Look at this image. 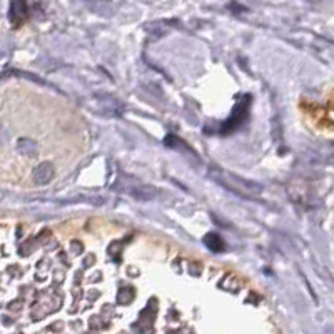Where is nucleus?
Listing matches in <instances>:
<instances>
[{
	"instance_id": "obj_1",
	"label": "nucleus",
	"mask_w": 334,
	"mask_h": 334,
	"mask_svg": "<svg viewBox=\"0 0 334 334\" xmlns=\"http://www.w3.org/2000/svg\"><path fill=\"white\" fill-rule=\"evenodd\" d=\"M27 17V5L24 0H12L10 3V20L12 24H20Z\"/></svg>"
},
{
	"instance_id": "obj_2",
	"label": "nucleus",
	"mask_w": 334,
	"mask_h": 334,
	"mask_svg": "<svg viewBox=\"0 0 334 334\" xmlns=\"http://www.w3.org/2000/svg\"><path fill=\"white\" fill-rule=\"evenodd\" d=\"M129 194L132 195L134 199H137V201L144 202V201H152V199L157 195V191L150 186H137V187H134V189H130Z\"/></svg>"
},
{
	"instance_id": "obj_3",
	"label": "nucleus",
	"mask_w": 334,
	"mask_h": 334,
	"mask_svg": "<svg viewBox=\"0 0 334 334\" xmlns=\"http://www.w3.org/2000/svg\"><path fill=\"white\" fill-rule=\"evenodd\" d=\"M52 177H54V166L50 162H42L35 169V181H37V184H47V182H50Z\"/></svg>"
},
{
	"instance_id": "obj_5",
	"label": "nucleus",
	"mask_w": 334,
	"mask_h": 334,
	"mask_svg": "<svg viewBox=\"0 0 334 334\" xmlns=\"http://www.w3.org/2000/svg\"><path fill=\"white\" fill-rule=\"evenodd\" d=\"M132 289H122V291L119 292V303H122V304H127V303H130V299H132Z\"/></svg>"
},
{
	"instance_id": "obj_4",
	"label": "nucleus",
	"mask_w": 334,
	"mask_h": 334,
	"mask_svg": "<svg viewBox=\"0 0 334 334\" xmlns=\"http://www.w3.org/2000/svg\"><path fill=\"white\" fill-rule=\"evenodd\" d=\"M204 244H206L207 247H209L211 251H214V252H221L224 249L222 239L219 238V236H215V234H207L206 238H204Z\"/></svg>"
}]
</instances>
